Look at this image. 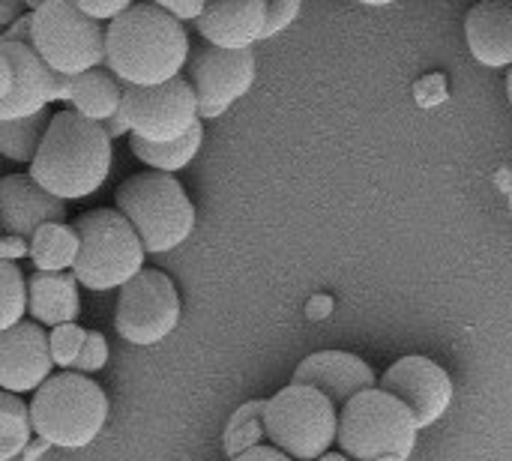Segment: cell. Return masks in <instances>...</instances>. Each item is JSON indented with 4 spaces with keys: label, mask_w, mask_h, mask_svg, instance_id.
I'll use <instances>...</instances> for the list:
<instances>
[{
    "label": "cell",
    "mask_w": 512,
    "mask_h": 461,
    "mask_svg": "<svg viewBox=\"0 0 512 461\" xmlns=\"http://www.w3.org/2000/svg\"><path fill=\"white\" fill-rule=\"evenodd\" d=\"M30 441H33L30 408L18 396L0 390V461L24 456Z\"/></svg>",
    "instance_id": "obj_24"
},
{
    "label": "cell",
    "mask_w": 512,
    "mask_h": 461,
    "mask_svg": "<svg viewBox=\"0 0 512 461\" xmlns=\"http://www.w3.org/2000/svg\"><path fill=\"white\" fill-rule=\"evenodd\" d=\"M498 183L504 186V192H507V201H510V210H512V171H501V174H498Z\"/></svg>",
    "instance_id": "obj_41"
},
{
    "label": "cell",
    "mask_w": 512,
    "mask_h": 461,
    "mask_svg": "<svg viewBox=\"0 0 512 461\" xmlns=\"http://www.w3.org/2000/svg\"><path fill=\"white\" fill-rule=\"evenodd\" d=\"M297 15H300V0H273V3H267V21H264L261 39H273L288 24H294Z\"/></svg>",
    "instance_id": "obj_29"
},
{
    "label": "cell",
    "mask_w": 512,
    "mask_h": 461,
    "mask_svg": "<svg viewBox=\"0 0 512 461\" xmlns=\"http://www.w3.org/2000/svg\"><path fill=\"white\" fill-rule=\"evenodd\" d=\"M12 87H15V69H12L9 54L3 51V42H0V105L12 96Z\"/></svg>",
    "instance_id": "obj_34"
},
{
    "label": "cell",
    "mask_w": 512,
    "mask_h": 461,
    "mask_svg": "<svg viewBox=\"0 0 512 461\" xmlns=\"http://www.w3.org/2000/svg\"><path fill=\"white\" fill-rule=\"evenodd\" d=\"M120 114L129 132L150 144L180 141L198 123V99L186 78L159 87H123Z\"/></svg>",
    "instance_id": "obj_10"
},
{
    "label": "cell",
    "mask_w": 512,
    "mask_h": 461,
    "mask_svg": "<svg viewBox=\"0 0 512 461\" xmlns=\"http://www.w3.org/2000/svg\"><path fill=\"white\" fill-rule=\"evenodd\" d=\"M507 96H510V105H512V66H510V72H507Z\"/></svg>",
    "instance_id": "obj_43"
},
{
    "label": "cell",
    "mask_w": 512,
    "mask_h": 461,
    "mask_svg": "<svg viewBox=\"0 0 512 461\" xmlns=\"http://www.w3.org/2000/svg\"><path fill=\"white\" fill-rule=\"evenodd\" d=\"M261 417H264V402H249V405H243L234 414V420L228 423V432H225V450H228L231 459H237V456L261 447L258 444L264 438Z\"/></svg>",
    "instance_id": "obj_25"
},
{
    "label": "cell",
    "mask_w": 512,
    "mask_h": 461,
    "mask_svg": "<svg viewBox=\"0 0 512 461\" xmlns=\"http://www.w3.org/2000/svg\"><path fill=\"white\" fill-rule=\"evenodd\" d=\"M156 6L162 12H168L171 18H177L180 24L183 21H198L201 12H204V0H159Z\"/></svg>",
    "instance_id": "obj_32"
},
{
    "label": "cell",
    "mask_w": 512,
    "mask_h": 461,
    "mask_svg": "<svg viewBox=\"0 0 512 461\" xmlns=\"http://www.w3.org/2000/svg\"><path fill=\"white\" fill-rule=\"evenodd\" d=\"M465 39L477 63L512 66V0H483L465 15Z\"/></svg>",
    "instance_id": "obj_18"
},
{
    "label": "cell",
    "mask_w": 512,
    "mask_h": 461,
    "mask_svg": "<svg viewBox=\"0 0 512 461\" xmlns=\"http://www.w3.org/2000/svg\"><path fill=\"white\" fill-rule=\"evenodd\" d=\"M51 351L48 333L33 324L21 321L18 327L0 333V390L12 396L36 393L51 378Z\"/></svg>",
    "instance_id": "obj_13"
},
{
    "label": "cell",
    "mask_w": 512,
    "mask_h": 461,
    "mask_svg": "<svg viewBox=\"0 0 512 461\" xmlns=\"http://www.w3.org/2000/svg\"><path fill=\"white\" fill-rule=\"evenodd\" d=\"M255 72L258 63L252 51H222L213 45L195 48L189 54V87L198 99V120L222 117L252 90Z\"/></svg>",
    "instance_id": "obj_11"
},
{
    "label": "cell",
    "mask_w": 512,
    "mask_h": 461,
    "mask_svg": "<svg viewBox=\"0 0 512 461\" xmlns=\"http://www.w3.org/2000/svg\"><path fill=\"white\" fill-rule=\"evenodd\" d=\"M291 384L312 387L321 396H327L333 402V408H345L354 396L375 390L378 378H375L372 366L366 360H360L357 354L318 351V354H309L306 360H300Z\"/></svg>",
    "instance_id": "obj_14"
},
{
    "label": "cell",
    "mask_w": 512,
    "mask_h": 461,
    "mask_svg": "<svg viewBox=\"0 0 512 461\" xmlns=\"http://www.w3.org/2000/svg\"><path fill=\"white\" fill-rule=\"evenodd\" d=\"M414 99L423 108H435L438 102H444L447 99V75L444 72H432V75L420 78L417 87H414Z\"/></svg>",
    "instance_id": "obj_30"
},
{
    "label": "cell",
    "mask_w": 512,
    "mask_h": 461,
    "mask_svg": "<svg viewBox=\"0 0 512 461\" xmlns=\"http://www.w3.org/2000/svg\"><path fill=\"white\" fill-rule=\"evenodd\" d=\"M0 39H6V42H24V45H30V12L27 15H21Z\"/></svg>",
    "instance_id": "obj_35"
},
{
    "label": "cell",
    "mask_w": 512,
    "mask_h": 461,
    "mask_svg": "<svg viewBox=\"0 0 512 461\" xmlns=\"http://www.w3.org/2000/svg\"><path fill=\"white\" fill-rule=\"evenodd\" d=\"M189 36L156 3H132L105 24V66L123 87H159L189 63Z\"/></svg>",
    "instance_id": "obj_1"
},
{
    "label": "cell",
    "mask_w": 512,
    "mask_h": 461,
    "mask_svg": "<svg viewBox=\"0 0 512 461\" xmlns=\"http://www.w3.org/2000/svg\"><path fill=\"white\" fill-rule=\"evenodd\" d=\"M0 42L15 69V87L12 96L0 105V120H24L42 114L48 102H54V72L39 60V54L30 45L6 39Z\"/></svg>",
    "instance_id": "obj_17"
},
{
    "label": "cell",
    "mask_w": 512,
    "mask_h": 461,
    "mask_svg": "<svg viewBox=\"0 0 512 461\" xmlns=\"http://www.w3.org/2000/svg\"><path fill=\"white\" fill-rule=\"evenodd\" d=\"M108 363V342L102 339V333H87L84 339V348L75 360V372L78 375H90V372H102Z\"/></svg>",
    "instance_id": "obj_28"
},
{
    "label": "cell",
    "mask_w": 512,
    "mask_h": 461,
    "mask_svg": "<svg viewBox=\"0 0 512 461\" xmlns=\"http://www.w3.org/2000/svg\"><path fill=\"white\" fill-rule=\"evenodd\" d=\"M48 123H51L48 111L24 120H0V156L18 165H30L48 132Z\"/></svg>",
    "instance_id": "obj_23"
},
{
    "label": "cell",
    "mask_w": 512,
    "mask_h": 461,
    "mask_svg": "<svg viewBox=\"0 0 512 461\" xmlns=\"http://www.w3.org/2000/svg\"><path fill=\"white\" fill-rule=\"evenodd\" d=\"M30 408V426L39 441L60 450L90 447L108 420L105 390L78 372L51 375L36 393Z\"/></svg>",
    "instance_id": "obj_3"
},
{
    "label": "cell",
    "mask_w": 512,
    "mask_h": 461,
    "mask_svg": "<svg viewBox=\"0 0 512 461\" xmlns=\"http://www.w3.org/2000/svg\"><path fill=\"white\" fill-rule=\"evenodd\" d=\"M99 126H102V129H105V135H108V138H111V141H114V138H120V135H126V132H129V123H126V117H123V114H120V111H117V114H114V117H111V120H105V123H99Z\"/></svg>",
    "instance_id": "obj_39"
},
{
    "label": "cell",
    "mask_w": 512,
    "mask_h": 461,
    "mask_svg": "<svg viewBox=\"0 0 512 461\" xmlns=\"http://www.w3.org/2000/svg\"><path fill=\"white\" fill-rule=\"evenodd\" d=\"M21 258H30V240L21 237H0V261L15 264Z\"/></svg>",
    "instance_id": "obj_33"
},
{
    "label": "cell",
    "mask_w": 512,
    "mask_h": 461,
    "mask_svg": "<svg viewBox=\"0 0 512 461\" xmlns=\"http://www.w3.org/2000/svg\"><path fill=\"white\" fill-rule=\"evenodd\" d=\"M30 261L36 264V273H69L78 261V234L72 225H42L30 237Z\"/></svg>",
    "instance_id": "obj_21"
},
{
    "label": "cell",
    "mask_w": 512,
    "mask_h": 461,
    "mask_svg": "<svg viewBox=\"0 0 512 461\" xmlns=\"http://www.w3.org/2000/svg\"><path fill=\"white\" fill-rule=\"evenodd\" d=\"M378 461H408V456H390V459H378Z\"/></svg>",
    "instance_id": "obj_44"
},
{
    "label": "cell",
    "mask_w": 512,
    "mask_h": 461,
    "mask_svg": "<svg viewBox=\"0 0 512 461\" xmlns=\"http://www.w3.org/2000/svg\"><path fill=\"white\" fill-rule=\"evenodd\" d=\"M24 15V6L18 0H0V27H12Z\"/></svg>",
    "instance_id": "obj_38"
},
{
    "label": "cell",
    "mask_w": 512,
    "mask_h": 461,
    "mask_svg": "<svg viewBox=\"0 0 512 461\" xmlns=\"http://www.w3.org/2000/svg\"><path fill=\"white\" fill-rule=\"evenodd\" d=\"M120 99H123L120 81L108 69L99 66V69H90V72L72 78L66 102L72 105L69 111L81 114L84 120L105 123V120H111L120 111Z\"/></svg>",
    "instance_id": "obj_20"
},
{
    "label": "cell",
    "mask_w": 512,
    "mask_h": 461,
    "mask_svg": "<svg viewBox=\"0 0 512 461\" xmlns=\"http://www.w3.org/2000/svg\"><path fill=\"white\" fill-rule=\"evenodd\" d=\"M45 450H48V444L36 438V444L30 441V447L24 450V459H27V461H36V459H39V456H42V453H45Z\"/></svg>",
    "instance_id": "obj_40"
},
{
    "label": "cell",
    "mask_w": 512,
    "mask_h": 461,
    "mask_svg": "<svg viewBox=\"0 0 512 461\" xmlns=\"http://www.w3.org/2000/svg\"><path fill=\"white\" fill-rule=\"evenodd\" d=\"M330 312H333V300H330V297H324V294L312 297V300H309V306H306V315H309L312 321H324Z\"/></svg>",
    "instance_id": "obj_37"
},
{
    "label": "cell",
    "mask_w": 512,
    "mask_h": 461,
    "mask_svg": "<svg viewBox=\"0 0 512 461\" xmlns=\"http://www.w3.org/2000/svg\"><path fill=\"white\" fill-rule=\"evenodd\" d=\"M318 461H351V459H345L342 453H327V456H321Z\"/></svg>",
    "instance_id": "obj_42"
},
{
    "label": "cell",
    "mask_w": 512,
    "mask_h": 461,
    "mask_svg": "<svg viewBox=\"0 0 512 461\" xmlns=\"http://www.w3.org/2000/svg\"><path fill=\"white\" fill-rule=\"evenodd\" d=\"M201 144H204V126H201V120L192 126V132H186L180 141H168V144H150V141H141V138H129V147H132V153L147 165V168H153L156 174H177V171H183L195 156H198V150H201Z\"/></svg>",
    "instance_id": "obj_22"
},
{
    "label": "cell",
    "mask_w": 512,
    "mask_h": 461,
    "mask_svg": "<svg viewBox=\"0 0 512 461\" xmlns=\"http://www.w3.org/2000/svg\"><path fill=\"white\" fill-rule=\"evenodd\" d=\"M261 423L279 453L294 461H318L336 444L339 414L318 390L288 384L264 402Z\"/></svg>",
    "instance_id": "obj_8"
},
{
    "label": "cell",
    "mask_w": 512,
    "mask_h": 461,
    "mask_svg": "<svg viewBox=\"0 0 512 461\" xmlns=\"http://www.w3.org/2000/svg\"><path fill=\"white\" fill-rule=\"evenodd\" d=\"M417 420L384 390H366L339 411L336 444L351 461L411 456L417 447Z\"/></svg>",
    "instance_id": "obj_6"
},
{
    "label": "cell",
    "mask_w": 512,
    "mask_h": 461,
    "mask_svg": "<svg viewBox=\"0 0 512 461\" xmlns=\"http://www.w3.org/2000/svg\"><path fill=\"white\" fill-rule=\"evenodd\" d=\"M264 21H267L264 0H216V3H204V12L195 24L198 33L213 48L252 51V45L261 42Z\"/></svg>",
    "instance_id": "obj_16"
},
{
    "label": "cell",
    "mask_w": 512,
    "mask_h": 461,
    "mask_svg": "<svg viewBox=\"0 0 512 461\" xmlns=\"http://www.w3.org/2000/svg\"><path fill=\"white\" fill-rule=\"evenodd\" d=\"M72 231L78 234V261L72 276L81 288H123L144 270V246L117 210L99 207L81 213L72 222Z\"/></svg>",
    "instance_id": "obj_5"
},
{
    "label": "cell",
    "mask_w": 512,
    "mask_h": 461,
    "mask_svg": "<svg viewBox=\"0 0 512 461\" xmlns=\"http://www.w3.org/2000/svg\"><path fill=\"white\" fill-rule=\"evenodd\" d=\"M111 171V138L75 111L51 117L48 132L30 162V177L60 201H81L102 189Z\"/></svg>",
    "instance_id": "obj_2"
},
{
    "label": "cell",
    "mask_w": 512,
    "mask_h": 461,
    "mask_svg": "<svg viewBox=\"0 0 512 461\" xmlns=\"http://www.w3.org/2000/svg\"><path fill=\"white\" fill-rule=\"evenodd\" d=\"M117 213L138 234L144 255H162L183 246L195 231V204L171 174L144 171L117 189Z\"/></svg>",
    "instance_id": "obj_4"
},
{
    "label": "cell",
    "mask_w": 512,
    "mask_h": 461,
    "mask_svg": "<svg viewBox=\"0 0 512 461\" xmlns=\"http://www.w3.org/2000/svg\"><path fill=\"white\" fill-rule=\"evenodd\" d=\"M27 312L33 324L63 327L75 324L81 312L78 282L72 273H33L27 279Z\"/></svg>",
    "instance_id": "obj_19"
},
{
    "label": "cell",
    "mask_w": 512,
    "mask_h": 461,
    "mask_svg": "<svg viewBox=\"0 0 512 461\" xmlns=\"http://www.w3.org/2000/svg\"><path fill=\"white\" fill-rule=\"evenodd\" d=\"M84 339H87V330H81L78 324H63V327H54L51 336H48V351H51V363L60 366V369H72L81 348H84Z\"/></svg>",
    "instance_id": "obj_27"
},
{
    "label": "cell",
    "mask_w": 512,
    "mask_h": 461,
    "mask_svg": "<svg viewBox=\"0 0 512 461\" xmlns=\"http://www.w3.org/2000/svg\"><path fill=\"white\" fill-rule=\"evenodd\" d=\"M51 222H66V201L48 195L30 174L0 177V228L6 237L30 240Z\"/></svg>",
    "instance_id": "obj_15"
},
{
    "label": "cell",
    "mask_w": 512,
    "mask_h": 461,
    "mask_svg": "<svg viewBox=\"0 0 512 461\" xmlns=\"http://www.w3.org/2000/svg\"><path fill=\"white\" fill-rule=\"evenodd\" d=\"M378 390H384L387 396L402 402L411 411V417L417 420L420 432L435 426L453 405L450 375L444 372V366H438L435 360H429L423 354H408V357L396 360L378 381Z\"/></svg>",
    "instance_id": "obj_12"
},
{
    "label": "cell",
    "mask_w": 512,
    "mask_h": 461,
    "mask_svg": "<svg viewBox=\"0 0 512 461\" xmlns=\"http://www.w3.org/2000/svg\"><path fill=\"white\" fill-rule=\"evenodd\" d=\"M180 324V294L171 276L162 270H141L120 288L114 330L129 345H159Z\"/></svg>",
    "instance_id": "obj_9"
},
{
    "label": "cell",
    "mask_w": 512,
    "mask_h": 461,
    "mask_svg": "<svg viewBox=\"0 0 512 461\" xmlns=\"http://www.w3.org/2000/svg\"><path fill=\"white\" fill-rule=\"evenodd\" d=\"M27 312V279L15 264L0 261V333L18 327Z\"/></svg>",
    "instance_id": "obj_26"
},
{
    "label": "cell",
    "mask_w": 512,
    "mask_h": 461,
    "mask_svg": "<svg viewBox=\"0 0 512 461\" xmlns=\"http://www.w3.org/2000/svg\"><path fill=\"white\" fill-rule=\"evenodd\" d=\"M234 461H294V459H288V456H285V453H279L276 447H255V450H249V453L237 456Z\"/></svg>",
    "instance_id": "obj_36"
},
{
    "label": "cell",
    "mask_w": 512,
    "mask_h": 461,
    "mask_svg": "<svg viewBox=\"0 0 512 461\" xmlns=\"http://www.w3.org/2000/svg\"><path fill=\"white\" fill-rule=\"evenodd\" d=\"M30 48L51 72L75 78L105 63V24L75 0H42L30 12Z\"/></svg>",
    "instance_id": "obj_7"
},
{
    "label": "cell",
    "mask_w": 512,
    "mask_h": 461,
    "mask_svg": "<svg viewBox=\"0 0 512 461\" xmlns=\"http://www.w3.org/2000/svg\"><path fill=\"white\" fill-rule=\"evenodd\" d=\"M78 3V9L87 15V18H93V21H114L117 15H123L132 3L129 0H75Z\"/></svg>",
    "instance_id": "obj_31"
}]
</instances>
